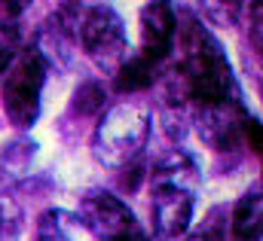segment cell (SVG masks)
Instances as JSON below:
<instances>
[{"mask_svg":"<svg viewBox=\"0 0 263 241\" xmlns=\"http://www.w3.org/2000/svg\"><path fill=\"white\" fill-rule=\"evenodd\" d=\"M178 64L165 76V98L190 116L196 134L211 150H233L248 119L236 76L217 37L184 12L178 22Z\"/></svg>","mask_w":263,"mask_h":241,"instance_id":"6da1fadb","label":"cell"},{"mask_svg":"<svg viewBox=\"0 0 263 241\" xmlns=\"http://www.w3.org/2000/svg\"><path fill=\"white\" fill-rule=\"evenodd\" d=\"M199 168L193 156L184 150H172L153 162L150 171V214L153 226L162 238H181L190 229L196 208Z\"/></svg>","mask_w":263,"mask_h":241,"instance_id":"7a4b0ae2","label":"cell"},{"mask_svg":"<svg viewBox=\"0 0 263 241\" xmlns=\"http://www.w3.org/2000/svg\"><path fill=\"white\" fill-rule=\"evenodd\" d=\"M150 137V110L135 101H120L104 110L92 134V156L104 168H123L135 162Z\"/></svg>","mask_w":263,"mask_h":241,"instance_id":"3957f363","label":"cell"},{"mask_svg":"<svg viewBox=\"0 0 263 241\" xmlns=\"http://www.w3.org/2000/svg\"><path fill=\"white\" fill-rule=\"evenodd\" d=\"M43 86H46V61L40 58L34 46L18 49V55L9 61L3 83H0L3 113L15 128H31L40 119Z\"/></svg>","mask_w":263,"mask_h":241,"instance_id":"277c9868","label":"cell"},{"mask_svg":"<svg viewBox=\"0 0 263 241\" xmlns=\"http://www.w3.org/2000/svg\"><path fill=\"white\" fill-rule=\"evenodd\" d=\"M77 25L83 52L89 55V61L104 73H117V67L129 58V40L120 12L107 3H95L80 15Z\"/></svg>","mask_w":263,"mask_h":241,"instance_id":"5b68a950","label":"cell"},{"mask_svg":"<svg viewBox=\"0 0 263 241\" xmlns=\"http://www.w3.org/2000/svg\"><path fill=\"white\" fill-rule=\"evenodd\" d=\"M77 220L98 241H150L144 226L138 223L135 211L120 195L104 192V189H95V192L83 195Z\"/></svg>","mask_w":263,"mask_h":241,"instance_id":"8992f818","label":"cell"},{"mask_svg":"<svg viewBox=\"0 0 263 241\" xmlns=\"http://www.w3.org/2000/svg\"><path fill=\"white\" fill-rule=\"evenodd\" d=\"M141 46H138V58L153 64L156 70L172 58L175 52V34H178V15L172 9L168 0H150L147 6H141Z\"/></svg>","mask_w":263,"mask_h":241,"instance_id":"52a82bcc","label":"cell"},{"mask_svg":"<svg viewBox=\"0 0 263 241\" xmlns=\"http://www.w3.org/2000/svg\"><path fill=\"white\" fill-rule=\"evenodd\" d=\"M230 235L233 241H260L263 235V198H260V186L248 189L230 217Z\"/></svg>","mask_w":263,"mask_h":241,"instance_id":"ba28073f","label":"cell"},{"mask_svg":"<svg viewBox=\"0 0 263 241\" xmlns=\"http://www.w3.org/2000/svg\"><path fill=\"white\" fill-rule=\"evenodd\" d=\"M70 37H73V28L62 22L59 15H52L46 25H43V31H40V46H34L37 52H40V58L46 61V67H49V61H55L59 67H65L67 58H70Z\"/></svg>","mask_w":263,"mask_h":241,"instance_id":"9c48e42d","label":"cell"},{"mask_svg":"<svg viewBox=\"0 0 263 241\" xmlns=\"http://www.w3.org/2000/svg\"><path fill=\"white\" fill-rule=\"evenodd\" d=\"M156 73H159V70H156L153 64H147L144 58L132 55V58H126L120 67H117V73H114V86H117V92H141V89L153 86Z\"/></svg>","mask_w":263,"mask_h":241,"instance_id":"30bf717a","label":"cell"},{"mask_svg":"<svg viewBox=\"0 0 263 241\" xmlns=\"http://www.w3.org/2000/svg\"><path fill=\"white\" fill-rule=\"evenodd\" d=\"M34 153H37V144L31 137H15V140L3 144V150H0V174H6V177L25 174Z\"/></svg>","mask_w":263,"mask_h":241,"instance_id":"8fae6325","label":"cell"},{"mask_svg":"<svg viewBox=\"0 0 263 241\" xmlns=\"http://www.w3.org/2000/svg\"><path fill=\"white\" fill-rule=\"evenodd\" d=\"M77 217L67 214V211H46L40 220H37V241H70L73 238V229H77Z\"/></svg>","mask_w":263,"mask_h":241,"instance_id":"7c38bea8","label":"cell"},{"mask_svg":"<svg viewBox=\"0 0 263 241\" xmlns=\"http://www.w3.org/2000/svg\"><path fill=\"white\" fill-rule=\"evenodd\" d=\"M22 49V31L15 22H0V79L9 67V61L18 55Z\"/></svg>","mask_w":263,"mask_h":241,"instance_id":"4fadbf2b","label":"cell"},{"mask_svg":"<svg viewBox=\"0 0 263 241\" xmlns=\"http://www.w3.org/2000/svg\"><path fill=\"white\" fill-rule=\"evenodd\" d=\"M202 6H205V15L223 28L236 25V18L242 12V0H202Z\"/></svg>","mask_w":263,"mask_h":241,"instance_id":"5bb4252c","label":"cell"},{"mask_svg":"<svg viewBox=\"0 0 263 241\" xmlns=\"http://www.w3.org/2000/svg\"><path fill=\"white\" fill-rule=\"evenodd\" d=\"M101 104H104V89L98 83H83L73 95V110L80 113H95Z\"/></svg>","mask_w":263,"mask_h":241,"instance_id":"9a60e30c","label":"cell"},{"mask_svg":"<svg viewBox=\"0 0 263 241\" xmlns=\"http://www.w3.org/2000/svg\"><path fill=\"white\" fill-rule=\"evenodd\" d=\"M15 229H18V208L6 195H0V238L12 235Z\"/></svg>","mask_w":263,"mask_h":241,"instance_id":"2e32d148","label":"cell"},{"mask_svg":"<svg viewBox=\"0 0 263 241\" xmlns=\"http://www.w3.org/2000/svg\"><path fill=\"white\" fill-rule=\"evenodd\" d=\"M98 0H62V9H59V18L67 22L70 28H77V22H80V15L89 9V6H95Z\"/></svg>","mask_w":263,"mask_h":241,"instance_id":"e0dca14e","label":"cell"},{"mask_svg":"<svg viewBox=\"0 0 263 241\" xmlns=\"http://www.w3.org/2000/svg\"><path fill=\"white\" fill-rule=\"evenodd\" d=\"M34 0H0V22H15Z\"/></svg>","mask_w":263,"mask_h":241,"instance_id":"ac0fdd59","label":"cell"}]
</instances>
